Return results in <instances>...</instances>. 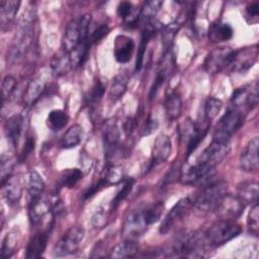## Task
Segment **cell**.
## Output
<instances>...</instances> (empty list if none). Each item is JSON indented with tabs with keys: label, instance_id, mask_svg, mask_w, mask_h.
Segmentation results:
<instances>
[{
	"label": "cell",
	"instance_id": "cell-1",
	"mask_svg": "<svg viewBox=\"0 0 259 259\" xmlns=\"http://www.w3.org/2000/svg\"><path fill=\"white\" fill-rule=\"evenodd\" d=\"M228 193V185L224 181L211 182L205 185L192 200V205L202 212L213 211L222 199Z\"/></svg>",
	"mask_w": 259,
	"mask_h": 259
},
{
	"label": "cell",
	"instance_id": "cell-2",
	"mask_svg": "<svg viewBox=\"0 0 259 259\" xmlns=\"http://www.w3.org/2000/svg\"><path fill=\"white\" fill-rule=\"evenodd\" d=\"M242 232L236 221L218 220L204 233L210 247H218L235 239Z\"/></svg>",
	"mask_w": 259,
	"mask_h": 259
},
{
	"label": "cell",
	"instance_id": "cell-3",
	"mask_svg": "<svg viewBox=\"0 0 259 259\" xmlns=\"http://www.w3.org/2000/svg\"><path fill=\"white\" fill-rule=\"evenodd\" d=\"M245 121V114L240 108H230L218 122L213 140L230 142L231 137L243 125Z\"/></svg>",
	"mask_w": 259,
	"mask_h": 259
},
{
	"label": "cell",
	"instance_id": "cell-4",
	"mask_svg": "<svg viewBox=\"0 0 259 259\" xmlns=\"http://www.w3.org/2000/svg\"><path fill=\"white\" fill-rule=\"evenodd\" d=\"M85 237L83 228L79 226L71 227L62 236L58 244L54 249V255L57 257H63L75 254L78 252Z\"/></svg>",
	"mask_w": 259,
	"mask_h": 259
},
{
	"label": "cell",
	"instance_id": "cell-5",
	"mask_svg": "<svg viewBox=\"0 0 259 259\" xmlns=\"http://www.w3.org/2000/svg\"><path fill=\"white\" fill-rule=\"evenodd\" d=\"M230 151V142H224L212 139V142L202 152L197 162L208 168H215V166L220 164L229 155Z\"/></svg>",
	"mask_w": 259,
	"mask_h": 259
},
{
	"label": "cell",
	"instance_id": "cell-6",
	"mask_svg": "<svg viewBox=\"0 0 259 259\" xmlns=\"http://www.w3.org/2000/svg\"><path fill=\"white\" fill-rule=\"evenodd\" d=\"M214 174V168H208L200 163L195 165H185L180 168V181L187 185L203 184Z\"/></svg>",
	"mask_w": 259,
	"mask_h": 259
},
{
	"label": "cell",
	"instance_id": "cell-7",
	"mask_svg": "<svg viewBox=\"0 0 259 259\" xmlns=\"http://www.w3.org/2000/svg\"><path fill=\"white\" fill-rule=\"evenodd\" d=\"M245 204L237 195L226 193L213 210L220 220L236 221L243 213Z\"/></svg>",
	"mask_w": 259,
	"mask_h": 259
},
{
	"label": "cell",
	"instance_id": "cell-8",
	"mask_svg": "<svg viewBox=\"0 0 259 259\" xmlns=\"http://www.w3.org/2000/svg\"><path fill=\"white\" fill-rule=\"evenodd\" d=\"M144 219L143 208L132 210L125 218L122 226V236L124 240L137 241L148 229Z\"/></svg>",
	"mask_w": 259,
	"mask_h": 259
},
{
	"label": "cell",
	"instance_id": "cell-9",
	"mask_svg": "<svg viewBox=\"0 0 259 259\" xmlns=\"http://www.w3.org/2000/svg\"><path fill=\"white\" fill-rule=\"evenodd\" d=\"M235 51L230 48H217L206 56L203 68L208 74H217L230 66Z\"/></svg>",
	"mask_w": 259,
	"mask_h": 259
},
{
	"label": "cell",
	"instance_id": "cell-10",
	"mask_svg": "<svg viewBox=\"0 0 259 259\" xmlns=\"http://www.w3.org/2000/svg\"><path fill=\"white\" fill-rule=\"evenodd\" d=\"M191 205L192 200L189 197H183L180 200H178L162 221L161 226L159 228V232L164 235L167 234L170 230H172V228L177 224V222L182 220V218L185 215V213L187 212Z\"/></svg>",
	"mask_w": 259,
	"mask_h": 259
},
{
	"label": "cell",
	"instance_id": "cell-11",
	"mask_svg": "<svg viewBox=\"0 0 259 259\" xmlns=\"http://www.w3.org/2000/svg\"><path fill=\"white\" fill-rule=\"evenodd\" d=\"M258 149H259V139L255 137L251 139L248 144L243 149L239 164L240 168L246 172H255L259 168V158H258Z\"/></svg>",
	"mask_w": 259,
	"mask_h": 259
},
{
	"label": "cell",
	"instance_id": "cell-12",
	"mask_svg": "<svg viewBox=\"0 0 259 259\" xmlns=\"http://www.w3.org/2000/svg\"><path fill=\"white\" fill-rule=\"evenodd\" d=\"M257 58H258L257 47L241 49L239 51H235L230 66H232L233 71L244 73L248 71L251 67H253V65L257 61Z\"/></svg>",
	"mask_w": 259,
	"mask_h": 259
},
{
	"label": "cell",
	"instance_id": "cell-13",
	"mask_svg": "<svg viewBox=\"0 0 259 259\" xmlns=\"http://www.w3.org/2000/svg\"><path fill=\"white\" fill-rule=\"evenodd\" d=\"M171 151H172L171 138L164 134L158 136L155 140V143L152 149V158L150 161L149 170L165 162L169 158Z\"/></svg>",
	"mask_w": 259,
	"mask_h": 259
},
{
	"label": "cell",
	"instance_id": "cell-14",
	"mask_svg": "<svg viewBox=\"0 0 259 259\" xmlns=\"http://www.w3.org/2000/svg\"><path fill=\"white\" fill-rule=\"evenodd\" d=\"M135 50V42L132 37L118 34L114 39L113 45V54L115 60L120 63L124 64L127 63L133 56Z\"/></svg>",
	"mask_w": 259,
	"mask_h": 259
},
{
	"label": "cell",
	"instance_id": "cell-15",
	"mask_svg": "<svg viewBox=\"0 0 259 259\" xmlns=\"http://www.w3.org/2000/svg\"><path fill=\"white\" fill-rule=\"evenodd\" d=\"M49 237H50L49 228L35 233L28 242L25 257L27 259H34V258L41 257L47 248Z\"/></svg>",
	"mask_w": 259,
	"mask_h": 259
},
{
	"label": "cell",
	"instance_id": "cell-16",
	"mask_svg": "<svg viewBox=\"0 0 259 259\" xmlns=\"http://www.w3.org/2000/svg\"><path fill=\"white\" fill-rule=\"evenodd\" d=\"M49 213H53L52 201L47 200L44 197H40L35 201L29 202L28 217L32 226H36L40 224Z\"/></svg>",
	"mask_w": 259,
	"mask_h": 259
},
{
	"label": "cell",
	"instance_id": "cell-17",
	"mask_svg": "<svg viewBox=\"0 0 259 259\" xmlns=\"http://www.w3.org/2000/svg\"><path fill=\"white\" fill-rule=\"evenodd\" d=\"M2 194L4 199L9 204H16L21 198L22 187L17 177L10 175L1 182Z\"/></svg>",
	"mask_w": 259,
	"mask_h": 259
},
{
	"label": "cell",
	"instance_id": "cell-18",
	"mask_svg": "<svg viewBox=\"0 0 259 259\" xmlns=\"http://www.w3.org/2000/svg\"><path fill=\"white\" fill-rule=\"evenodd\" d=\"M80 42V28H79V18H74L70 20L66 26L62 37L63 50L67 53H71Z\"/></svg>",
	"mask_w": 259,
	"mask_h": 259
},
{
	"label": "cell",
	"instance_id": "cell-19",
	"mask_svg": "<svg viewBox=\"0 0 259 259\" xmlns=\"http://www.w3.org/2000/svg\"><path fill=\"white\" fill-rule=\"evenodd\" d=\"M22 124H23V118L20 114H14L10 116L4 124L6 138L9 144L14 148L17 147L18 145L21 132H22Z\"/></svg>",
	"mask_w": 259,
	"mask_h": 259
},
{
	"label": "cell",
	"instance_id": "cell-20",
	"mask_svg": "<svg viewBox=\"0 0 259 259\" xmlns=\"http://www.w3.org/2000/svg\"><path fill=\"white\" fill-rule=\"evenodd\" d=\"M259 185L257 181H244L238 185L237 196L246 204H255L258 202Z\"/></svg>",
	"mask_w": 259,
	"mask_h": 259
},
{
	"label": "cell",
	"instance_id": "cell-21",
	"mask_svg": "<svg viewBox=\"0 0 259 259\" xmlns=\"http://www.w3.org/2000/svg\"><path fill=\"white\" fill-rule=\"evenodd\" d=\"M234 33L233 27L226 22L215 21L209 25L208 28V38L212 42H221L227 41L232 38Z\"/></svg>",
	"mask_w": 259,
	"mask_h": 259
},
{
	"label": "cell",
	"instance_id": "cell-22",
	"mask_svg": "<svg viewBox=\"0 0 259 259\" xmlns=\"http://www.w3.org/2000/svg\"><path fill=\"white\" fill-rule=\"evenodd\" d=\"M46 90V81L41 77L33 78L26 86L25 92L23 94V102L25 105L29 106L34 104L40 95Z\"/></svg>",
	"mask_w": 259,
	"mask_h": 259
},
{
	"label": "cell",
	"instance_id": "cell-23",
	"mask_svg": "<svg viewBox=\"0 0 259 259\" xmlns=\"http://www.w3.org/2000/svg\"><path fill=\"white\" fill-rule=\"evenodd\" d=\"M155 33V25H153V20L146 22L143 30H142V35H141V41L140 46L138 49L137 53V58H136V71H140L143 66L144 62V57L145 53L148 47V44L151 39V37Z\"/></svg>",
	"mask_w": 259,
	"mask_h": 259
},
{
	"label": "cell",
	"instance_id": "cell-24",
	"mask_svg": "<svg viewBox=\"0 0 259 259\" xmlns=\"http://www.w3.org/2000/svg\"><path fill=\"white\" fill-rule=\"evenodd\" d=\"M27 190H28L29 202L35 201L40 197H42V193L45 190V182L41 176L35 170H30L28 173Z\"/></svg>",
	"mask_w": 259,
	"mask_h": 259
},
{
	"label": "cell",
	"instance_id": "cell-25",
	"mask_svg": "<svg viewBox=\"0 0 259 259\" xmlns=\"http://www.w3.org/2000/svg\"><path fill=\"white\" fill-rule=\"evenodd\" d=\"M165 112L169 120H175L179 117L182 109V100L177 91H171L167 94L165 103Z\"/></svg>",
	"mask_w": 259,
	"mask_h": 259
},
{
	"label": "cell",
	"instance_id": "cell-26",
	"mask_svg": "<svg viewBox=\"0 0 259 259\" xmlns=\"http://www.w3.org/2000/svg\"><path fill=\"white\" fill-rule=\"evenodd\" d=\"M84 131L80 124L71 125L61 140V147L63 149H72L77 147L83 139Z\"/></svg>",
	"mask_w": 259,
	"mask_h": 259
},
{
	"label": "cell",
	"instance_id": "cell-27",
	"mask_svg": "<svg viewBox=\"0 0 259 259\" xmlns=\"http://www.w3.org/2000/svg\"><path fill=\"white\" fill-rule=\"evenodd\" d=\"M21 2L16 0H2L0 2V21L2 27L13 21Z\"/></svg>",
	"mask_w": 259,
	"mask_h": 259
},
{
	"label": "cell",
	"instance_id": "cell-28",
	"mask_svg": "<svg viewBox=\"0 0 259 259\" xmlns=\"http://www.w3.org/2000/svg\"><path fill=\"white\" fill-rule=\"evenodd\" d=\"M72 68L70 55L67 52H63L55 55L51 60V69L56 76L66 75Z\"/></svg>",
	"mask_w": 259,
	"mask_h": 259
},
{
	"label": "cell",
	"instance_id": "cell-29",
	"mask_svg": "<svg viewBox=\"0 0 259 259\" xmlns=\"http://www.w3.org/2000/svg\"><path fill=\"white\" fill-rule=\"evenodd\" d=\"M137 241L124 240L113 247L110 252L111 258H132L138 253Z\"/></svg>",
	"mask_w": 259,
	"mask_h": 259
},
{
	"label": "cell",
	"instance_id": "cell-30",
	"mask_svg": "<svg viewBox=\"0 0 259 259\" xmlns=\"http://www.w3.org/2000/svg\"><path fill=\"white\" fill-rule=\"evenodd\" d=\"M91 42L89 38L85 41H81L69 55L72 63V68L82 67L88 59Z\"/></svg>",
	"mask_w": 259,
	"mask_h": 259
},
{
	"label": "cell",
	"instance_id": "cell-31",
	"mask_svg": "<svg viewBox=\"0 0 259 259\" xmlns=\"http://www.w3.org/2000/svg\"><path fill=\"white\" fill-rule=\"evenodd\" d=\"M102 136H103L104 149L114 148V147L119 146L120 133H119V128H118L116 122H114V121L106 122Z\"/></svg>",
	"mask_w": 259,
	"mask_h": 259
},
{
	"label": "cell",
	"instance_id": "cell-32",
	"mask_svg": "<svg viewBox=\"0 0 259 259\" xmlns=\"http://www.w3.org/2000/svg\"><path fill=\"white\" fill-rule=\"evenodd\" d=\"M69 121L68 114L62 109L52 110L47 117V125L54 132L64 128Z\"/></svg>",
	"mask_w": 259,
	"mask_h": 259
},
{
	"label": "cell",
	"instance_id": "cell-33",
	"mask_svg": "<svg viewBox=\"0 0 259 259\" xmlns=\"http://www.w3.org/2000/svg\"><path fill=\"white\" fill-rule=\"evenodd\" d=\"M134 184H135V180L133 178H125L121 181V185L118 187V189L115 192V195L109 202L110 208L112 211H114L117 208V206L120 204V202L123 201L124 198L130 194Z\"/></svg>",
	"mask_w": 259,
	"mask_h": 259
},
{
	"label": "cell",
	"instance_id": "cell-34",
	"mask_svg": "<svg viewBox=\"0 0 259 259\" xmlns=\"http://www.w3.org/2000/svg\"><path fill=\"white\" fill-rule=\"evenodd\" d=\"M209 122H206L205 124H197L195 123V128L191 135V137L188 140L187 144V158L194 152V150L198 147L200 142L205 137L208 128H209Z\"/></svg>",
	"mask_w": 259,
	"mask_h": 259
},
{
	"label": "cell",
	"instance_id": "cell-35",
	"mask_svg": "<svg viewBox=\"0 0 259 259\" xmlns=\"http://www.w3.org/2000/svg\"><path fill=\"white\" fill-rule=\"evenodd\" d=\"M83 177V171L78 168L64 170L59 178V185L61 187L72 188L74 187Z\"/></svg>",
	"mask_w": 259,
	"mask_h": 259
},
{
	"label": "cell",
	"instance_id": "cell-36",
	"mask_svg": "<svg viewBox=\"0 0 259 259\" xmlns=\"http://www.w3.org/2000/svg\"><path fill=\"white\" fill-rule=\"evenodd\" d=\"M101 177L107 185L119 184L124 179L122 168L118 164H107Z\"/></svg>",
	"mask_w": 259,
	"mask_h": 259
},
{
	"label": "cell",
	"instance_id": "cell-37",
	"mask_svg": "<svg viewBox=\"0 0 259 259\" xmlns=\"http://www.w3.org/2000/svg\"><path fill=\"white\" fill-rule=\"evenodd\" d=\"M113 211L110 208V204L99 205L92 215V226L95 229H103L109 222L110 214Z\"/></svg>",
	"mask_w": 259,
	"mask_h": 259
},
{
	"label": "cell",
	"instance_id": "cell-38",
	"mask_svg": "<svg viewBox=\"0 0 259 259\" xmlns=\"http://www.w3.org/2000/svg\"><path fill=\"white\" fill-rule=\"evenodd\" d=\"M127 76L123 73L116 75L110 84L109 88V95L112 98H119L121 97L127 88Z\"/></svg>",
	"mask_w": 259,
	"mask_h": 259
},
{
	"label": "cell",
	"instance_id": "cell-39",
	"mask_svg": "<svg viewBox=\"0 0 259 259\" xmlns=\"http://www.w3.org/2000/svg\"><path fill=\"white\" fill-rule=\"evenodd\" d=\"M163 209H164V203L161 201L153 203V204L148 205L147 207L143 208L144 219H145L147 225L150 226V225L157 223L162 215Z\"/></svg>",
	"mask_w": 259,
	"mask_h": 259
},
{
	"label": "cell",
	"instance_id": "cell-40",
	"mask_svg": "<svg viewBox=\"0 0 259 259\" xmlns=\"http://www.w3.org/2000/svg\"><path fill=\"white\" fill-rule=\"evenodd\" d=\"M162 5L163 2L159 0H150L145 2L143 8L141 9L140 17L146 22L153 20V18L155 17V15L157 14Z\"/></svg>",
	"mask_w": 259,
	"mask_h": 259
},
{
	"label": "cell",
	"instance_id": "cell-41",
	"mask_svg": "<svg viewBox=\"0 0 259 259\" xmlns=\"http://www.w3.org/2000/svg\"><path fill=\"white\" fill-rule=\"evenodd\" d=\"M223 107V102L221 99L215 97H209L204 104V118L207 121L212 120L218 116Z\"/></svg>",
	"mask_w": 259,
	"mask_h": 259
},
{
	"label": "cell",
	"instance_id": "cell-42",
	"mask_svg": "<svg viewBox=\"0 0 259 259\" xmlns=\"http://www.w3.org/2000/svg\"><path fill=\"white\" fill-rule=\"evenodd\" d=\"M105 92V87L103 86V84L99 81L96 80L93 84V86L91 87L88 96H87V103L90 106H96L102 99L103 95Z\"/></svg>",
	"mask_w": 259,
	"mask_h": 259
},
{
	"label": "cell",
	"instance_id": "cell-43",
	"mask_svg": "<svg viewBox=\"0 0 259 259\" xmlns=\"http://www.w3.org/2000/svg\"><path fill=\"white\" fill-rule=\"evenodd\" d=\"M15 245H16V238H15L14 234H12V233L7 234V235L4 237L3 241H2L0 257H1L2 259L10 258V257L12 256V254L14 253Z\"/></svg>",
	"mask_w": 259,
	"mask_h": 259
},
{
	"label": "cell",
	"instance_id": "cell-44",
	"mask_svg": "<svg viewBox=\"0 0 259 259\" xmlns=\"http://www.w3.org/2000/svg\"><path fill=\"white\" fill-rule=\"evenodd\" d=\"M16 85H17V82L13 76L6 75L3 78L2 84H1L2 102H4L5 100H8L10 98V96L12 95V93L14 92V90L16 88Z\"/></svg>",
	"mask_w": 259,
	"mask_h": 259
},
{
	"label": "cell",
	"instance_id": "cell-45",
	"mask_svg": "<svg viewBox=\"0 0 259 259\" xmlns=\"http://www.w3.org/2000/svg\"><path fill=\"white\" fill-rule=\"evenodd\" d=\"M247 224L250 229V231L257 236L258 230H259V207H258V202L253 204L251 207V210L249 211L248 219H247Z\"/></svg>",
	"mask_w": 259,
	"mask_h": 259
},
{
	"label": "cell",
	"instance_id": "cell-46",
	"mask_svg": "<svg viewBox=\"0 0 259 259\" xmlns=\"http://www.w3.org/2000/svg\"><path fill=\"white\" fill-rule=\"evenodd\" d=\"M34 147H35L34 138H33L32 135H28L26 140H25L23 149H22V151L20 153V156H19V162L20 163L25 162V160L32 154V152L34 150Z\"/></svg>",
	"mask_w": 259,
	"mask_h": 259
},
{
	"label": "cell",
	"instance_id": "cell-47",
	"mask_svg": "<svg viewBox=\"0 0 259 259\" xmlns=\"http://www.w3.org/2000/svg\"><path fill=\"white\" fill-rule=\"evenodd\" d=\"M91 22V15L90 14H84L81 17H79V28H80V42L85 41L88 39V31L89 26ZM79 42V44H80Z\"/></svg>",
	"mask_w": 259,
	"mask_h": 259
},
{
	"label": "cell",
	"instance_id": "cell-48",
	"mask_svg": "<svg viewBox=\"0 0 259 259\" xmlns=\"http://www.w3.org/2000/svg\"><path fill=\"white\" fill-rule=\"evenodd\" d=\"M13 168V159L11 157L2 155L1 157V182L11 175Z\"/></svg>",
	"mask_w": 259,
	"mask_h": 259
},
{
	"label": "cell",
	"instance_id": "cell-49",
	"mask_svg": "<svg viewBox=\"0 0 259 259\" xmlns=\"http://www.w3.org/2000/svg\"><path fill=\"white\" fill-rule=\"evenodd\" d=\"M109 27H108V25L107 24H101L100 26H98L93 32H92V34L90 35V38H89V40H90V42L91 44H97V42H99L104 36H106L107 34H108V32H109Z\"/></svg>",
	"mask_w": 259,
	"mask_h": 259
},
{
	"label": "cell",
	"instance_id": "cell-50",
	"mask_svg": "<svg viewBox=\"0 0 259 259\" xmlns=\"http://www.w3.org/2000/svg\"><path fill=\"white\" fill-rule=\"evenodd\" d=\"M158 125H159L158 120L154 116L149 115L142 127V136H149L153 134L158 128Z\"/></svg>",
	"mask_w": 259,
	"mask_h": 259
},
{
	"label": "cell",
	"instance_id": "cell-51",
	"mask_svg": "<svg viewBox=\"0 0 259 259\" xmlns=\"http://www.w3.org/2000/svg\"><path fill=\"white\" fill-rule=\"evenodd\" d=\"M134 7L133 4L128 1H121L117 6V15L121 17L123 20L128 17V15L133 12Z\"/></svg>",
	"mask_w": 259,
	"mask_h": 259
},
{
	"label": "cell",
	"instance_id": "cell-52",
	"mask_svg": "<svg viewBox=\"0 0 259 259\" xmlns=\"http://www.w3.org/2000/svg\"><path fill=\"white\" fill-rule=\"evenodd\" d=\"M136 126V122H135V119L132 118V117H127L124 119L123 123H122V130L125 134L126 137L131 136L132 133L134 132V128Z\"/></svg>",
	"mask_w": 259,
	"mask_h": 259
},
{
	"label": "cell",
	"instance_id": "cell-53",
	"mask_svg": "<svg viewBox=\"0 0 259 259\" xmlns=\"http://www.w3.org/2000/svg\"><path fill=\"white\" fill-rule=\"evenodd\" d=\"M246 11L249 16H257L259 13V4L256 2L252 3L246 8Z\"/></svg>",
	"mask_w": 259,
	"mask_h": 259
},
{
	"label": "cell",
	"instance_id": "cell-54",
	"mask_svg": "<svg viewBox=\"0 0 259 259\" xmlns=\"http://www.w3.org/2000/svg\"><path fill=\"white\" fill-rule=\"evenodd\" d=\"M81 161H82V171L83 170H88V169H90L91 168V166H92V162H91V160H90V158H89V156L88 155H86V154H82V158H81Z\"/></svg>",
	"mask_w": 259,
	"mask_h": 259
}]
</instances>
